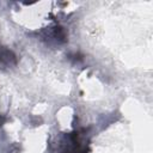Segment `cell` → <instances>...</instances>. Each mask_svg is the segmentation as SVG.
<instances>
[{
    "label": "cell",
    "mask_w": 153,
    "mask_h": 153,
    "mask_svg": "<svg viewBox=\"0 0 153 153\" xmlns=\"http://www.w3.org/2000/svg\"><path fill=\"white\" fill-rule=\"evenodd\" d=\"M16 65V56L11 50L0 47V66H12Z\"/></svg>",
    "instance_id": "6da1fadb"
}]
</instances>
